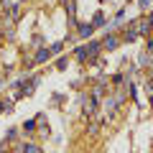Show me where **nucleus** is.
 Masks as SVG:
<instances>
[{"label": "nucleus", "mask_w": 153, "mask_h": 153, "mask_svg": "<svg viewBox=\"0 0 153 153\" xmlns=\"http://www.w3.org/2000/svg\"><path fill=\"white\" fill-rule=\"evenodd\" d=\"M23 130H26V133H33V130H36V120H26V123H23Z\"/></svg>", "instance_id": "nucleus-11"}, {"label": "nucleus", "mask_w": 153, "mask_h": 153, "mask_svg": "<svg viewBox=\"0 0 153 153\" xmlns=\"http://www.w3.org/2000/svg\"><path fill=\"white\" fill-rule=\"evenodd\" d=\"M100 51H102V44H100V41H89V44L84 46V56H87V59H97Z\"/></svg>", "instance_id": "nucleus-2"}, {"label": "nucleus", "mask_w": 153, "mask_h": 153, "mask_svg": "<svg viewBox=\"0 0 153 153\" xmlns=\"http://www.w3.org/2000/svg\"><path fill=\"white\" fill-rule=\"evenodd\" d=\"M79 102H82L84 115H94V110H97V100H94L92 94H82V97H79Z\"/></svg>", "instance_id": "nucleus-1"}, {"label": "nucleus", "mask_w": 153, "mask_h": 153, "mask_svg": "<svg viewBox=\"0 0 153 153\" xmlns=\"http://www.w3.org/2000/svg\"><path fill=\"white\" fill-rule=\"evenodd\" d=\"M49 59H51V49H38L36 56H33L36 64H44V61H49Z\"/></svg>", "instance_id": "nucleus-5"}, {"label": "nucleus", "mask_w": 153, "mask_h": 153, "mask_svg": "<svg viewBox=\"0 0 153 153\" xmlns=\"http://www.w3.org/2000/svg\"><path fill=\"white\" fill-rule=\"evenodd\" d=\"M16 135H18V130H16V128H10V130L5 133V140H13V138H16Z\"/></svg>", "instance_id": "nucleus-15"}, {"label": "nucleus", "mask_w": 153, "mask_h": 153, "mask_svg": "<svg viewBox=\"0 0 153 153\" xmlns=\"http://www.w3.org/2000/svg\"><path fill=\"white\" fill-rule=\"evenodd\" d=\"M102 94H105V87H102V84H97V87L92 89V97H94V100L100 102V97H102Z\"/></svg>", "instance_id": "nucleus-9"}, {"label": "nucleus", "mask_w": 153, "mask_h": 153, "mask_svg": "<svg viewBox=\"0 0 153 153\" xmlns=\"http://www.w3.org/2000/svg\"><path fill=\"white\" fill-rule=\"evenodd\" d=\"M105 107H107V110H115V107H117V102H115V97H107V100H105Z\"/></svg>", "instance_id": "nucleus-12"}, {"label": "nucleus", "mask_w": 153, "mask_h": 153, "mask_svg": "<svg viewBox=\"0 0 153 153\" xmlns=\"http://www.w3.org/2000/svg\"><path fill=\"white\" fill-rule=\"evenodd\" d=\"M117 46H120V38L115 36V33H107V36H105V41H102V49L112 51V49H117Z\"/></svg>", "instance_id": "nucleus-3"}, {"label": "nucleus", "mask_w": 153, "mask_h": 153, "mask_svg": "<svg viewBox=\"0 0 153 153\" xmlns=\"http://www.w3.org/2000/svg\"><path fill=\"white\" fill-rule=\"evenodd\" d=\"M151 3H153V0H138V8H140V10H148Z\"/></svg>", "instance_id": "nucleus-13"}, {"label": "nucleus", "mask_w": 153, "mask_h": 153, "mask_svg": "<svg viewBox=\"0 0 153 153\" xmlns=\"http://www.w3.org/2000/svg\"><path fill=\"white\" fill-rule=\"evenodd\" d=\"M61 49H64V44H54V46H51V54H59Z\"/></svg>", "instance_id": "nucleus-18"}, {"label": "nucleus", "mask_w": 153, "mask_h": 153, "mask_svg": "<svg viewBox=\"0 0 153 153\" xmlns=\"http://www.w3.org/2000/svg\"><path fill=\"white\" fill-rule=\"evenodd\" d=\"M0 41H3V33H0Z\"/></svg>", "instance_id": "nucleus-21"}, {"label": "nucleus", "mask_w": 153, "mask_h": 153, "mask_svg": "<svg viewBox=\"0 0 153 153\" xmlns=\"http://www.w3.org/2000/svg\"><path fill=\"white\" fill-rule=\"evenodd\" d=\"M135 31H138V33H143V36H148V33L153 31L151 23H148V18H146V21H138V23H135Z\"/></svg>", "instance_id": "nucleus-6"}, {"label": "nucleus", "mask_w": 153, "mask_h": 153, "mask_svg": "<svg viewBox=\"0 0 153 153\" xmlns=\"http://www.w3.org/2000/svg\"><path fill=\"white\" fill-rule=\"evenodd\" d=\"M21 153H41V148L36 143H26V146H21Z\"/></svg>", "instance_id": "nucleus-8"}, {"label": "nucleus", "mask_w": 153, "mask_h": 153, "mask_svg": "<svg viewBox=\"0 0 153 153\" xmlns=\"http://www.w3.org/2000/svg\"><path fill=\"white\" fill-rule=\"evenodd\" d=\"M10 102H3V100H0V112H10Z\"/></svg>", "instance_id": "nucleus-14"}, {"label": "nucleus", "mask_w": 153, "mask_h": 153, "mask_svg": "<svg viewBox=\"0 0 153 153\" xmlns=\"http://www.w3.org/2000/svg\"><path fill=\"white\" fill-rule=\"evenodd\" d=\"M66 66H69V56H61V59L56 61V69H61V71H64Z\"/></svg>", "instance_id": "nucleus-10"}, {"label": "nucleus", "mask_w": 153, "mask_h": 153, "mask_svg": "<svg viewBox=\"0 0 153 153\" xmlns=\"http://www.w3.org/2000/svg\"><path fill=\"white\" fill-rule=\"evenodd\" d=\"M92 31H94L92 23H79V28H76V36H79V38H89V36H92Z\"/></svg>", "instance_id": "nucleus-4"}, {"label": "nucleus", "mask_w": 153, "mask_h": 153, "mask_svg": "<svg viewBox=\"0 0 153 153\" xmlns=\"http://www.w3.org/2000/svg\"><path fill=\"white\" fill-rule=\"evenodd\" d=\"M148 51H153V38H148V46H146Z\"/></svg>", "instance_id": "nucleus-19"}, {"label": "nucleus", "mask_w": 153, "mask_h": 153, "mask_svg": "<svg viewBox=\"0 0 153 153\" xmlns=\"http://www.w3.org/2000/svg\"><path fill=\"white\" fill-rule=\"evenodd\" d=\"M0 153H3V151H0Z\"/></svg>", "instance_id": "nucleus-23"}, {"label": "nucleus", "mask_w": 153, "mask_h": 153, "mask_svg": "<svg viewBox=\"0 0 153 153\" xmlns=\"http://www.w3.org/2000/svg\"><path fill=\"white\" fill-rule=\"evenodd\" d=\"M100 3H105V0H100Z\"/></svg>", "instance_id": "nucleus-22"}, {"label": "nucleus", "mask_w": 153, "mask_h": 153, "mask_svg": "<svg viewBox=\"0 0 153 153\" xmlns=\"http://www.w3.org/2000/svg\"><path fill=\"white\" fill-rule=\"evenodd\" d=\"M92 26H94V28L105 26V13H102V10H97V13H94V18H92Z\"/></svg>", "instance_id": "nucleus-7"}, {"label": "nucleus", "mask_w": 153, "mask_h": 153, "mask_svg": "<svg viewBox=\"0 0 153 153\" xmlns=\"http://www.w3.org/2000/svg\"><path fill=\"white\" fill-rule=\"evenodd\" d=\"M123 82H125V76H123V74H115L112 76V84H123Z\"/></svg>", "instance_id": "nucleus-17"}, {"label": "nucleus", "mask_w": 153, "mask_h": 153, "mask_svg": "<svg viewBox=\"0 0 153 153\" xmlns=\"http://www.w3.org/2000/svg\"><path fill=\"white\" fill-rule=\"evenodd\" d=\"M148 61H151V59H148V54H140V56H138V64H140V66H146Z\"/></svg>", "instance_id": "nucleus-16"}, {"label": "nucleus", "mask_w": 153, "mask_h": 153, "mask_svg": "<svg viewBox=\"0 0 153 153\" xmlns=\"http://www.w3.org/2000/svg\"><path fill=\"white\" fill-rule=\"evenodd\" d=\"M148 23H151V28H153V13H151V16H148Z\"/></svg>", "instance_id": "nucleus-20"}]
</instances>
